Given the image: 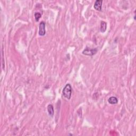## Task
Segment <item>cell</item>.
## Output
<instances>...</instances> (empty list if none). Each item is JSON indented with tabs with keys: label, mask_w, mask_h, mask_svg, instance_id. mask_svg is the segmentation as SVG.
<instances>
[{
	"label": "cell",
	"mask_w": 136,
	"mask_h": 136,
	"mask_svg": "<svg viewBox=\"0 0 136 136\" xmlns=\"http://www.w3.org/2000/svg\"><path fill=\"white\" fill-rule=\"evenodd\" d=\"M35 19L36 22H38L42 17V14L40 12H35L34 14Z\"/></svg>",
	"instance_id": "cell-8"
},
{
	"label": "cell",
	"mask_w": 136,
	"mask_h": 136,
	"mask_svg": "<svg viewBox=\"0 0 136 136\" xmlns=\"http://www.w3.org/2000/svg\"><path fill=\"white\" fill-rule=\"evenodd\" d=\"M103 1L102 0H96L95 2V3L94 4V8L96 10L101 11H102V7Z\"/></svg>",
	"instance_id": "cell-4"
},
{
	"label": "cell",
	"mask_w": 136,
	"mask_h": 136,
	"mask_svg": "<svg viewBox=\"0 0 136 136\" xmlns=\"http://www.w3.org/2000/svg\"><path fill=\"white\" fill-rule=\"evenodd\" d=\"M47 112L49 115L51 117H53L54 115V110L53 106L52 104H49L47 106Z\"/></svg>",
	"instance_id": "cell-5"
},
{
	"label": "cell",
	"mask_w": 136,
	"mask_h": 136,
	"mask_svg": "<svg viewBox=\"0 0 136 136\" xmlns=\"http://www.w3.org/2000/svg\"><path fill=\"white\" fill-rule=\"evenodd\" d=\"M107 29V23L102 21L101 23V27H100V31L101 32H105L106 30Z\"/></svg>",
	"instance_id": "cell-7"
},
{
	"label": "cell",
	"mask_w": 136,
	"mask_h": 136,
	"mask_svg": "<svg viewBox=\"0 0 136 136\" xmlns=\"http://www.w3.org/2000/svg\"><path fill=\"white\" fill-rule=\"evenodd\" d=\"M118 99L115 96H111L108 99V102L111 104H116L118 103Z\"/></svg>",
	"instance_id": "cell-6"
},
{
	"label": "cell",
	"mask_w": 136,
	"mask_h": 136,
	"mask_svg": "<svg viewBox=\"0 0 136 136\" xmlns=\"http://www.w3.org/2000/svg\"><path fill=\"white\" fill-rule=\"evenodd\" d=\"M72 87L70 84H66L62 90V94L68 100L70 99L72 95Z\"/></svg>",
	"instance_id": "cell-1"
},
{
	"label": "cell",
	"mask_w": 136,
	"mask_h": 136,
	"mask_svg": "<svg viewBox=\"0 0 136 136\" xmlns=\"http://www.w3.org/2000/svg\"><path fill=\"white\" fill-rule=\"evenodd\" d=\"M98 50L97 48H90L87 47L83 51V54L87 56H93L97 53Z\"/></svg>",
	"instance_id": "cell-2"
},
{
	"label": "cell",
	"mask_w": 136,
	"mask_h": 136,
	"mask_svg": "<svg viewBox=\"0 0 136 136\" xmlns=\"http://www.w3.org/2000/svg\"><path fill=\"white\" fill-rule=\"evenodd\" d=\"M38 34L41 36H44L46 34V30H45V23L44 21H42L39 26Z\"/></svg>",
	"instance_id": "cell-3"
}]
</instances>
